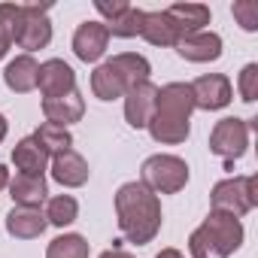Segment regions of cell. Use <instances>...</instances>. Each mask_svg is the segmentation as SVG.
I'll list each match as a JSON object with an SVG mask.
<instances>
[{
    "label": "cell",
    "mask_w": 258,
    "mask_h": 258,
    "mask_svg": "<svg viewBox=\"0 0 258 258\" xmlns=\"http://www.w3.org/2000/svg\"><path fill=\"white\" fill-rule=\"evenodd\" d=\"M155 97H158V85H152L149 79L146 82H137L131 91L124 94V118L131 127H146L152 112H155Z\"/></svg>",
    "instance_id": "12"
},
{
    "label": "cell",
    "mask_w": 258,
    "mask_h": 258,
    "mask_svg": "<svg viewBox=\"0 0 258 258\" xmlns=\"http://www.w3.org/2000/svg\"><path fill=\"white\" fill-rule=\"evenodd\" d=\"M127 7H131V4H127V0H94V10L109 22V19H115L118 13H124Z\"/></svg>",
    "instance_id": "29"
},
{
    "label": "cell",
    "mask_w": 258,
    "mask_h": 258,
    "mask_svg": "<svg viewBox=\"0 0 258 258\" xmlns=\"http://www.w3.org/2000/svg\"><path fill=\"white\" fill-rule=\"evenodd\" d=\"M234 19L240 22L243 31H258V4L255 0H237V4L231 7Z\"/></svg>",
    "instance_id": "27"
},
{
    "label": "cell",
    "mask_w": 258,
    "mask_h": 258,
    "mask_svg": "<svg viewBox=\"0 0 258 258\" xmlns=\"http://www.w3.org/2000/svg\"><path fill=\"white\" fill-rule=\"evenodd\" d=\"M140 37L152 46H176L179 43V34L173 28V22L167 19V13H143V28H140Z\"/></svg>",
    "instance_id": "20"
},
{
    "label": "cell",
    "mask_w": 258,
    "mask_h": 258,
    "mask_svg": "<svg viewBox=\"0 0 258 258\" xmlns=\"http://www.w3.org/2000/svg\"><path fill=\"white\" fill-rule=\"evenodd\" d=\"M149 73H152V64L143 55L121 52V55H112L109 61H103L91 73V91L100 100H115V97H124L137 82H146Z\"/></svg>",
    "instance_id": "3"
},
{
    "label": "cell",
    "mask_w": 258,
    "mask_h": 258,
    "mask_svg": "<svg viewBox=\"0 0 258 258\" xmlns=\"http://www.w3.org/2000/svg\"><path fill=\"white\" fill-rule=\"evenodd\" d=\"M7 185H10V170H7L4 164H0V191H4Z\"/></svg>",
    "instance_id": "32"
},
{
    "label": "cell",
    "mask_w": 258,
    "mask_h": 258,
    "mask_svg": "<svg viewBox=\"0 0 258 258\" xmlns=\"http://www.w3.org/2000/svg\"><path fill=\"white\" fill-rule=\"evenodd\" d=\"M115 216L124 240L146 246L161 231V201L143 182H124L115 191Z\"/></svg>",
    "instance_id": "1"
},
{
    "label": "cell",
    "mask_w": 258,
    "mask_h": 258,
    "mask_svg": "<svg viewBox=\"0 0 258 258\" xmlns=\"http://www.w3.org/2000/svg\"><path fill=\"white\" fill-rule=\"evenodd\" d=\"M240 243H243L240 219L219 210H210V216L188 237L191 258H228L240 249Z\"/></svg>",
    "instance_id": "4"
},
{
    "label": "cell",
    "mask_w": 258,
    "mask_h": 258,
    "mask_svg": "<svg viewBox=\"0 0 258 258\" xmlns=\"http://www.w3.org/2000/svg\"><path fill=\"white\" fill-rule=\"evenodd\" d=\"M237 88H240V97H243L246 103H252V100L258 97V64H246V67H243Z\"/></svg>",
    "instance_id": "28"
},
{
    "label": "cell",
    "mask_w": 258,
    "mask_h": 258,
    "mask_svg": "<svg viewBox=\"0 0 258 258\" xmlns=\"http://www.w3.org/2000/svg\"><path fill=\"white\" fill-rule=\"evenodd\" d=\"M37 73H40V64L34 61V55L25 52V55L13 58V61L7 64V70H4V82H7L10 91H16V94H28V91L37 88Z\"/></svg>",
    "instance_id": "17"
},
{
    "label": "cell",
    "mask_w": 258,
    "mask_h": 258,
    "mask_svg": "<svg viewBox=\"0 0 258 258\" xmlns=\"http://www.w3.org/2000/svg\"><path fill=\"white\" fill-rule=\"evenodd\" d=\"M106 46H109V31H106L103 22H82L76 28V34H73V52L85 64L100 61Z\"/></svg>",
    "instance_id": "11"
},
{
    "label": "cell",
    "mask_w": 258,
    "mask_h": 258,
    "mask_svg": "<svg viewBox=\"0 0 258 258\" xmlns=\"http://www.w3.org/2000/svg\"><path fill=\"white\" fill-rule=\"evenodd\" d=\"M188 88H191V97H195V109H207V112L225 109V106L231 103V97H234L231 82H228V76H222V73L198 76Z\"/></svg>",
    "instance_id": "9"
},
{
    "label": "cell",
    "mask_w": 258,
    "mask_h": 258,
    "mask_svg": "<svg viewBox=\"0 0 258 258\" xmlns=\"http://www.w3.org/2000/svg\"><path fill=\"white\" fill-rule=\"evenodd\" d=\"M43 115L52 124L67 127V124H73V121H79L85 115V100H82L79 91H70L64 97H49V100H43Z\"/></svg>",
    "instance_id": "18"
},
{
    "label": "cell",
    "mask_w": 258,
    "mask_h": 258,
    "mask_svg": "<svg viewBox=\"0 0 258 258\" xmlns=\"http://www.w3.org/2000/svg\"><path fill=\"white\" fill-rule=\"evenodd\" d=\"M106 25V31H109V37H137L140 34V28H143V10H137V7H127L124 13H118L115 19H109V22H103Z\"/></svg>",
    "instance_id": "25"
},
{
    "label": "cell",
    "mask_w": 258,
    "mask_h": 258,
    "mask_svg": "<svg viewBox=\"0 0 258 258\" xmlns=\"http://www.w3.org/2000/svg\"><path fill=\"white\" fill-rule=\"evenodd\" d=\"M46 222L49 225H55V228H64V225H73L76 222V216H79V204H76V198H70V195H58V198H52L49 204H46Z\"/></svg>",
    "instance_id": "24"
},
{
    "label": "cell",
    "mask_w": 258,
    "mask_h": 258,
    "mask_svg": "<svg viewBox=\"0 0 258 258\" xmlns=\"http://www.w3.org/2000/svg\"><path fill=\"white\" fill-rule=\"evenodd\" d=\"M164 13L173 22L179 40L182 37H191V34H201L204 25H210V7H204V4H173Z\"/></svg>",
    "instance_id": "15"
},
{
    "label": "cell",
    "mask_w": 258,
    "mask_h": 258,
    "mask_svg": "<svg viewBox=\"0 0 258 258\" xmlns=\"http://www.w3.org/2000/svg\"><path fill=\"white\" fill-rule=\"evenodd\" d=\"M100 258H134L131 252H124V249H106Z\"/></svg>",
    "instance_id": "30"
},
{
    "label": "cell",
    "mask_w": 258,
    "mask_h": 258,
    "mask_svg": "<svg viewBox=\"0 0 258 258\" xmlns=\"http://www.w3.org/2000/svg\"><path fill=\"white\" fill-rule=\"evenodd\" d=\"M52 40V22H49V7H40V4H22V16H19V25H16V43L22 49L37 52V49H46Z\"/></svg>",
    "instance_id": "8"
},
{
    "label": "cell",
    "mask_w": 258,
    "mask_h": 258,
    "mask_svg": "<svg viewBox=\"0 0 258 258\" xmlns=\"http://www.w3.org/2000/svg\"><path fill=\"white\" fill-rule=\"evenodd\" d=\"M176 52L185 61L207 64V61H216L222 55V37L213 34V31H201V34H191V37H182L176 43Z\"/></svg>",
    "instance_id": "14"
},
{
    "label": "cell",
    "mask_w": 258,
    "mask_h": 258,
    "mask_svg": "<svg viewBox=\"0 0 258 258\" xmlns=\"http://www.w3.org/2000/svg\"><path fill=\"white\" fill-rule=\"evenodd\" d=\"M7 131H10V124H7V118H4V115H0V143L7 140Z\"/></svg>",
    "instance_id": "33"
},
{
    "label": "cell",
    "mask_w": 258,
    "mask_h": 258,
    "mask_svg": "<svg viewBox=\"0 0 258 258\" xmlns=\"http://www.w3.org/2000/svg\"><path fill=\"white\" fill-rule=\"evenodd\" d=\"M46 225H49L46 216L31 207H13L7 213V234L16 240H34L46 231Z\"/></svg>",
    "instance_id": "16"
},
{
    "label": "cell",
    "mask_w": 258,
    "mask_h": 258,
    "mask_svg": "<svg viewBox=\"0 0 258 258\" xmlns=\"http://www.w3.org/2000/svg\"><path fill=\"white\" fill-rule=\"evenodd\" d=\"M195 112V97H191V88L185 82H170L164 88H158V97H155V112L149 118V134L155 143H164V146H179L188 140V131H191V118Z\"/></svg>",
    "instance_id": "2"
},
{
    "label": "cell",
    "mask_w": 258,
    "mask_h": 258,
    "mask_svg": "<svg viewBox=\"0 0 258 258\" xmlns=\"http://www.w3.org/2000/svg\"><path fill=\"white\" fill-rule=\"evenodd\" d=\"M88 176H91V170H88V164H85V158H82L79 152L67 149V152H61V155L52 158V179H55L58 185H64V188H79V185L88 182Z\"/></svg>",
    "instance_id": "13"
},
{
    "label": "cell",
    "mask_w": 258,
    "mask_h": 258,
    "mask_svg": "<svg viewBox=\"0 0 258 258\" xmlns=\"http://www.w3.org/2000/svg\"><path fill=\"white\" fill-rule=\"evenodd\" d=\"M140 182L155 195H176L188 182V164L179 155H152L140 167Z\"/></svg>",
    "instance_id": "5"
},
{
    "label": "cell",
    "mask_w": 258,
    "mask_h": 258,
    "mask_svg": "<svg viewBox=\"0 0 258 258\" xmlns=\"http://www.w3.org/2000/svg\"><path fill=\"white\" fill-rule=\"evenodd\" d=\"M155 258H185V255H182L179 249H161V252H158Z\"/></svg>",
    "instance_id": "31"
},
{
    "label": "cell",
    "mask_w": 258,
    "mask_h": 258,
    "mask_svg": "<svg viewBox=\"0 0 258 258\" xmlns=\"http://www.w3.org/2000/svg\"><path fill=\"white\" fill-rule=\"evenodd\" d=\"M13 164H16V170H22L28 176H43V170L49 164V155L34 143V137H25L13 149Z\"/></svg>",
    "instance_id": "21"
},
{
    "label": "cell",
    "mask_w": 258,
    "mask_h": 258,
    "mask_svg": "<svg viewBox=\"0 0 258 258\" xmlns=\"http://www.w3.org/2000/svg\"><path fill=\"white\" fill-rule=\"evenodd\" d=\"M255 121H246V118H237V115L216 121L213 134H210V152L219 155V158H225L228 170H234V161L246 152V146H249V127Z\"/></svg>",
    "instance_id": "7"
},
{
    "label": "cell",
    "mask_w": 258,
    "mask_h": 258,
    "mask_svg": "<svg viewBox=\"0 0 258 258\" xmlns=\"http://www.w3.org/2000/svg\"><path fill=\"white\" fill-rule=\"evenodd\" d=\"M34 143L46 152V155H61V152H67L70 146H73V134L67 131V127H61V124H52V121H43L37 131H34Z\"/></svg>",
    "instance_id": "22"
},
{
    "label": "cell",
    "mask_w": 258,
    "mask_h": 258,
    "mask_svg": "<svg viewBox=\"0 0 258 258\" xmlns=\"http://www.w3.org/2000/svg\"><path fill=\"white\" fill-rule=\"evenodd\" d=\"M22 16V4H0V58L16 43V25Z\"/></svg>",
    "instance_id": "26"
},
{
    "label": "cell",
    "mask_w": 258,
    "mask_h": 258,
    "mask_svg": "<svg viewBox=\"0 0 258 258\" xmlns=\"http://www.w3.org/2000/svg\"><path fill=\"white\" fill-rule=\"evenodd\" d=\"M210 204H213V210L240 219L249 210H255V204H258V179L255 176H231V179H222V182L213 185Z\"/></svg>",
    "instance_id": "6"
},
{
    "label": "cell",
    "mask_w": 258,
    "mask_h": 258,
    "mask_svg": "<svg viewBox=\"0 0 258 258\" xmlns=\"http://www.w3.org/2000/svg\"><path fill=\"white\" fill-rule=\"evenodd\" d=\"M91 246L82 234H61L49 243L46 258H88Z\"/></svg>",
    "instance_id": "23"
},
{
    "label": "cell",
    "mask_w": 258,
    "mask_h": 258,
    "mask_svg": "<svg viewBox=\"0 0 258 258\" xmlns=\"http://www.w3.org/2000/svg\"><path fill=\"white\" fill-rule=\"evenodd\" d=\"M10 198L16 201V207H31V210H40V204H46V176H28V173H19L16 179H10Z\"/></svg>",
    "instance_id": "19"
},
{
    "label": "cell",
    "mask_w": 258,
    "mask_h": 258,
    "mask_svg": "<svg viewBox=\"0 0 258 258\" xmlns=\"http://www.w3.org/2000/svg\"><path fill=\"white\" fill-rule=\"evenodd\" d=\"M37 88L43 91V100L49 97H64L70 91H76V73L67 61L61 58H49L40 64V73H37Z\"/></svg>",
    "instance_id": "10"
}]
</instances>
